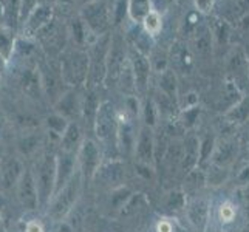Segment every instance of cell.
<instances>
[{"mask_svg":"<svg viewBox=\"0 0 249 232\" xmlns=\"http://www.w3.org/2000/svg\"><path fill=\"white\" fill-rule=\"evenodd\" d=\"M79 17L94 36L99 37L108 34L107 31L110 28L111 19H113V8L110 10L106 0H93L82 6Z\"/></svg>","mask_w":249,"mask_h":232,"instance_id":"cell-1","label":"cell"},{"mask_svg":"<svg viewBox=\"0 0 249 232\" xmlns=\"http://www.w3.org/2000/svg\"><path fill=\"white\" fill-rule=\"evenodd\" d=\"M90 57L85 51L74 48L64 56L61 62V77L70 85L82 84L89 76Z\"/></svg>","mask_w":249,"mask_h":232,"instance_id":"cell-2","label":"cell"},{"mask_svg":"<svg viewBox=\"0 0 249 232\" xmlns=\"http://www.w3.org/2000/svg\"><path fill=\"white\" fill-rule=\"evenodd\" d=\"M50 158H45L39 162L37 178L34 179L37 189V198L40 203H47L50 200L51 191H53V186L56 183V164Z\"/></svg>","mask_w":249,"mask_h":232,"instance_id":"cell-3","label":"cell"},{"mask_svg":"<svg viewBox=\"0 0 249 232\" xmlns=\"http://www.w3.org/2000/svg\"><path fill=\"white\" fill-rule=\"evenodd\" d=\"M53 19V8L48 3H37L23 20L25 37H33L39 34Z\"/></svg>","mask_w":249,"mask_h":232,"instance_id":"cell-4","label":"cell"},{"mask_svg":"<svg viewBox=\"0 0 249 232\" xmlns=\"http://www.w3.org/2000/svg\"><path fill=\"white\" fill-rule=\"evenodd\" d=\"M79 186H81V175L79 174L71 175V178L64 184L62 191L56 195L53 204V215L61 217L71 209L73 203L76 201V196L79 194Z\"/></svg>","mask_w":249,"mask_h":232,"instance_id":"cell-5","label":"cell"},{"mask_svg":"<svg viewBox=\"0 0 249 232\" xmlns=\"http://www.w3.org/2000/svg\"><path fill=\"white\" fill-rule=\"evenodd\" d=\"M228 71L232 82L242 91V85L248 84L249 85V70H248V56L246 51L240 47L234 48L231 51L228 57Z\"/></svg>","mask_w":249,"mask_h":232,"instance_id":"cell-6","label":"cell"},{"mask_svg":"<svg viewBox=\"0 0 249 232\" xmlns=\"http://www.w3.org/2000/svg\"><path fill=\"white\" fill-rule=\"evenodd\" d=\"M128 59H130V70H132L133 82H135V90L144 91L147 89L149 77H150V68H152L150 59L145 56L142 51H138V50H136Z\"/></svg>","mask_w":249,"mask_h":232,"instance_id":"cell-7","label":"cell"},{"mask_svg":"<svg viewBox=\"0 0 249 232\" xmlns=\"http://www.w3.org/2000/svg\"><path fill=\"white\" fill-rule=\"evenodd\" d=\"M238 155V144L234 140H225L215 143V149L211 157V164L220 167H229Z\"/></svg>","mask_w":249,"mask_h":232,"instance_id":"cell-8","label":"cell"},{"mask_svg":"<svg viewBox=\"0 0 249 232\" xmlns=\"http://www.w3.org/2000/svg\"><path fill=\"white\" fill-rule=\"evenodd\" d=\"M200 161V138L196 135H189L183 143V160L181 167L186 174L195 170Z\"/></svg>","mask_w":249,"mask_h":232,"instance_id":"cell-9","label":"cell"},{"mask_svg":"<svg viewBox=\"0 0 249 232\" xmlns=\"http://www.w3.org/2000/svg\"><path fill=\"white\" fill-rule=\"evenodd\" d=\"M211 204L206 198H195L187 204V217L191 223L198 229H204L209 221Z\"/></svg>","mask_w":249,"mask_h":232,"instance_id":"cell-10","label":"cell"},{"mask_svg":"<svg viewBox=\"0 0 249 232\" xmlns=\"http://www.w3.org/2000/svg\"><path fill=\"white\" fill-rule=\"evenodd\" d=\"M115 111L110 102H102L96 108V130L101 138H107L115 128Z\"/></svg>","mask_w":249,"mask_h":232,"instance_id":"cell-11","label":"cell"},{"mask_svg":"<svg viewBox=\"0 0 249 232\" xmlns=\"http://www.w3.org/2000/svg\"><path fill=\"white\" fill-rule=\"evenodd\" d=\"M19 196L27 209H34L39 203L36 183L30 172H25L19 179Z\"/></svg>","mask_w":249,"mask_h":232,"instance_id":"cell-12","label":"cell"},{"mask_svg":"<svg viewBox=\"0 0 249 232\" xmlns=\"http://www.w3.org/2000/svg\"><path fill=\"white\" fill-rule=\"evenodd\" d=\"M153 135H152V128L150 127H144L140 136H138V144H136V153H138V158L141 162H144L145 166H149L152 160H153Z\"/></svg>","mask_w":249,"mask_h":232,"instance_id":"cell-13","label":"cell"},{"mask_svg":"<svg viewBox=\"0 0 249 232\" xmlns=\"http://www.w3.org/2000/svg\"><path fill=\"white\" fill-rule=\"evenodd\" d=\"M225 118L231 124H245L249 119V94H242V98L225 111Z\"/></svg>","mask_w":249,"mask_h":232,"instance_id":"cell-14","label":"cell"},{"mask_svg":"<svg viewBox=\"0 0 249 232\" xmlns=\"http://www.w3.org/2000/svg\"><path fill=\"white\" fill-rule=\"evenodd\" d=\"M212 45H213V39H212V33L211 28L203 27L195 33L194 37V48L195 53L200 56H209L212 53Z\"/></svg>","mask_w":249,"mask_h":232,"instance_id":"cell-15","label":"cell"},{"mask_svg":"<svg viewBox=\"0 0 249 232\" xmlns=\"http://www.w3.org/2000/svg\"><path fill=\"white\" fill-rule=\"evenodd\" d=\"M152 10V0H127V14L132 22H141Z\"/></svg>","mask_w":249,"mask_h":232,"instance_id":"cell-16","label":"cell"},{"mask_svg":"<svg viewBox=\"0 0 249 232\" xmlns=\"http://www.w3.org/2000/svg\"><path fill=\"white\" fill-rule=\"evenodd\" d=\"M142 23V30L144 33L147 34L150 37H157L158 34L161 33L162 30V19H161V14L153 8V10L144 17L141 20Z\"/></svg>","mask_w":249,"mask_h":232,"instance_id":"cell-17","label":"cell"},{"mask_svg":"<svg viewBox=\"0 0 249 232\" xmlns=\"http://www.w3.org/2000/svg\"><path fill=\"white\" fill-rule=\"evenodd\" d=\"M160 90L166 98L174 99L177 96V76L172 70H164L160 73Z\"/></svg>","mask_w":249,"mask_h":232,"instance_id":"cell-18","label":"cell"},{"mask_svg":"<svg viewBox=\"0 0 249 232\" xmlns=\"http://www.w3.org/2000/svg\"><path fill=\"white\" fill-rule=\"evenodd\" d=\"M172 64L177 68V70H191L192 68V56L191 51L184 48L183 45H177L175 53H172Z\"/></svg>","mask_w":249,"mask_h":232,"instance_id":"cell-19","label":"cell"},{"mask_svg":"<svg viewBox=\"0 0 249 232\" xmlns=\"http://www.w3.org/2000/svg\"><path fill=\"white\" fill-rule=\"evenodd\" d=\"M217 23L211 28L212 39L217 45H226L229 40V25L223 20H215Z\"/></svg>","mask_w":249,"mask_h":232,"instance_id":"cell-20","label":"cell"},{"mask_svg":"<svg viewBox=\"0 0 249 232\" xmlns=\"http://www.w3.org/2000/svg\"><path fill=\"white\" fill-rule=\"evenodd\" d=\"M215 138L211 135L204 136V138H200V161L198 164H204L206 161H211V157L213 153V149H215Z\"/></svg>","mask_w":249,"mask_h":232,"instance_id":"cell-21","label":"cell"},{"mask_svg":"<svg viewBox=\"0 0 249 232\" xmlns=\"http://www.w3.org/2000/svg\"><path fill=\"white\" fill-rule=\"evenodd\" d=\"M78 138H79V128L76 124H70L67 128H65V132L62 135V147L65 152H71L73 147H74V144L78 143Z\"/></svg>","mask_w":249,"mask_h":232,"instance_id":"cell-22","label":"cell"},{"mask_svg":"<svg viewBox=\"0 0 249 232\" xmlns=\"http://www.w3.org/2000/svg\"><path fill=\"white\" fill-rule=\"evenodd\" d=\"M228 178V167H220V166H213L211 164V169L206 175V181L212 186H218L223 184Z\"/></svg>","mask_w":249,"mask_h":232,"instance_id":"cell-23","label":"cell"},{"mask_svg":"<svg viewBox=\"0 0 249 232\" xmlns=\"http://www.w3.org/2000/svg\"><path fill=\"white\" fill-rule=\"evenodd\" d=\"M13 50H14L13 37L3 27H0V56H2L5 61H8L10 56L13 54Z\"/></svg>","mask_w":249,"mask_h":232,"instance_id":"cell-24","label":"cell"},{"mask_svg":"<svg viewBox=\"0 0 249 232\" xmlns=\"http://www.w3.org/2000/svg\"><path fill=\"white\" fill-rule=\"evenodd\" d=\"M235 214H237V209L235 206L231 203V201H225L221 206H220V211H218V215H220V220L221 223H232L234 218H235Z\"/></svg>","mask_w":249,"mask_h":232,"instance_id":"cell-25","label":"cell"},{"mask_svg":"<svg viewBox=\"0 0 249 232\" xmlns=\"http://www.w3.org/2000/svg\"><path fill=\"white\" fill-rule=\"evenodd\" d=\"M157 118H158V108L155 106V102L152 99H149L145 102V107H144V121L147 124V127H155L157 124Z\"/></svg>","mask_w":249,"mask_h":232,"instance_id":"cell-26","label":"cell"},{"mask_svg":"<svg viewBox=\"0 0 249 232\" xmlns=\"http://www.w3.org/2000/svg\"><path fill=\"white\" fill-rule=\"evenodd\" d=\"M198 116H200V106H195L192 108L183 110L181 121H183V124H184L186 128H192L195 125V123L198 121Z\"/></svg>","mask_w":249,"mask_h":232,"instance_id":"cell-27","label":"cell"},{"mask_svg":"<svg viewBox=\"0 0 249 232\" xmlns=\"http://www.w3.org/2000/svg\"><path fill=\"white\" fill-rule=\"evenodd\" d=\"M213 5H215V0H194L195 10L203 16L211 14L213 10Z\"/></svg>","mask_w":249,"mask_h":232,"instance_id":"cell-28","label":"cell"},{"mask_svg":"<svg viewBox=\"0 0 249 232\" xmlns=\"http://www.w3.org/2000/svg\"><path fill=\"white\" fill-rule=\"evenodd\" d=\"M169 209H181L183 206H184V196L181 192H174L170 195V198H169Z\"/></svg>","mask_w":249,"mask_h":232,"instance_id":"cell-29","label":"cell"},{"mask_svg":"<svg viewBox=\"0 0 249 232\" xmlns=\"http://www.w3.org/2000/svg\"><path fill=\"white\" fill-rule=\"evenodd\" d=\"M195 106H198V94H196L195 91H189L187 94H184L181 108L186 110V108H192Z\"/></svg>","mask_w":249,"mask_h":232,"instance_id":"cell-30","label":"cell"},{"mask_svg":"<svg viewBox=\"0 0 249 232\" xmlns=\"http://www.w3.org/2000/svg\"><path fill=\"white\" fill-rule=\"evenodd\" d=\"M237 181L240 186H249V164H246L242 170L238 172Z\"/></svg>","mask_w":249,"mask_h":232,"instance_id":"cell-31","label":"cell"},{"mask_svg":"<svg viewBox=\"0 0 249 232\" xmlns=\"http://www.w3.org/2000/svg\"><path fill=\"white\" fill-rule=\"evenodd\" d=\"M157 232H174V225L169 220H160L157 225Z\"/></svg>","mask_w":249,"mask_h":232,"instance_id":"cell-32","label":"cell"},{"mask_svg":"<svg viewBox=\"0 0 249 232\" xmlns=\"http://www.w3.org/2000/svg\"><path fill=\"white\" fill-rule=\"evenodd\" d=\"M25 232H45V231L39 221H30L27 228H25Z\"/></svg>","mask_w":249,"mask_h":232,"instance_id":"cell-33","label":"cell"},{"mask_svg":"<svg viewBox=\"0 0 249 232\" xmlns=\"http://www.w3.org/2000/svg\"><path fill=\"white\" fill-rule=\"evenodd\" d=\"M57 2L61 3V5H65V6H68V5L74 3V0H57Z\"/></svg>","mask_w":249,"mask_h":232,"instance_id":"cell-34","label":"cell"},{"mask_svg":"<svg viewBox=\"0 0 249 232\" xmlns=\"http://www.w3.org/2000/svg\"><path fill=\"white\" fill-rule=\"evenodd\" d=\"M3 62H5V59H3L2 56H0V67H2V65H3Z\"/></svg>","mask_w":249,"mask_h":232,"instance_id":"cell-35","label":"cell"},{"mask_svg":"<svg viewBox=\"0 0 249 232\" xmlns=\"http://www.w3.org/2000/svg\"><path fill=\"white\" fill-rule=\"evenodd\" d=\"M246 56H248V70H249V53L246 51Z\"/></svg>","mask_w":249,"mask_h":232,"instance_id":"cell-36","label":"cell"},{"mask_svg":"<svg viewBox=\"0 0 249 232\" xmlns=\"http://www.w3.org/2000/svg\"><path fill=\"white\" fill-rule=\"evenodd\" d=\"M89 2H93V0H84V5H85V3H89Z\"/></svg>","mask_w":249,"mask_h":232,"instance_id":"cell-37","label":"cell"}]
</instances>
